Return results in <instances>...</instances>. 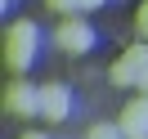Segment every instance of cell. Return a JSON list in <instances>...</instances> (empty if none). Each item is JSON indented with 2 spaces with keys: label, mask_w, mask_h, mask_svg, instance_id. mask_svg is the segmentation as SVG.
Listing matches in <instances>:
<instances>
[{
  "label": "cell",
  "mask_w": 148,
  "mask_h": 139,
  "mask_svg": "<svg viewBox=\"0 0 148 139\" xmlns=\"http://www.w3.org/2000/svg\"><path fill=\"white\" fill-rule=\"evenodd\" d=\"M32 58H36V23L23 18V23H14V27L5 31V63H9L14 76H23Z\"/></svg>",
  "instance_id": "1"
},
{
  "label": "cell",
  "mask_w": 148,
  "mask_h": 139,
  "mask_svg": "<svg viewBox=\"0 0 148 139\" xmlns=\"http://www.w3.org/2000/svg\"><path fill=\"white\" fill-rule=\"evenodd\" d=\"M54 45H58V49H67V54H85V49L94 45V31L85 27L76 14H67V18L58 23V31H54Z\"/></svg>",
  "instance_id": "2"
},
{
  "label": "cell",
  "mask_w": 148,
  "mask_h": 139,
  "mask_svg": "<svg viewBox=\"0 0 148 139\" xmlns=\"http://www.w3.org/2000/svg\"><path fill=\"white\" fill-rule=\"evenodd\" d=\"M144 67H148V40L144 45H130L126 54L112 63V85H139Z\"/></svg>",
  "instance_id": "3"
},
{
  "label": "cell",
  "mask_w": 148,
  "mask_h": 139,
  "mask_svg": "<svg viewBox=\"0 0 148 139\" xmlns=\"http://www.w3.org/2000/svg\"><path fill=\"white\" fill-rule=\"evenodd\" d=\"M67 112H72V94H67V85H58V81L40 85V117H45L49 126H58V121H67Z\"/></svg>",
  "instance_id": "4"
},
{
  "label": "cell",
  "mask_w": 148,
  "mask_h": 139,
  "mask_svg": "<svg viewBox=\"0 0 148 139\" xmlns=\"http://www.w3.org/2000/svg\"><path fill=\"white\" fill-rule=\"evenodd\" d=\"M5 108H9L14 117H36V112H40V90H32L27 81H9V90H5Z\"/></svg>",
  "instance_id": "5"
},
{
  "label": "cell",
  "mask_w": 148,
  "mask_h": 139,
  "mask_svg": "<svg viewBox=\"0 0 148 139\" xmlns=\"http://www.w3.org/2000/svg\"><path fill=\"white\" fill-rule=\"evenodd\" d=\"M117 126H121V135H148V94H139V99H130L126 108H121V117H117Z\"/></svg>",
  "instance_id": "6"
},
{
  "label": "cell",
  "mask_w": 148,
  "mask_h": 139,
  "mask_svg": "<svg viewBox=\"0 0 148 139\" xmlns=\"http://www.w3.org/2000/svg\"><path fill=\"white\" fill-rule=\"evenodd\" d=\"M117 135H121V126H108V121H103V126H94L85 139H117Z\"/></svg>",
  "instance_id": "7"
},
{
  "label": "cell",
  "mask_w": 148,
  "mask_h": 139,
  "mask_svg": "<svg viewBox=\"0 0 148 139\" xmlns=\"http://www.w3.org/2000/svg\"><path fill=\"white\" fill-rule=\"evenodd\" d=\"M49 9L67 18V14H76V9H81V0H49Z\"/></svg>",
  "instance_id": "8"
},
{
  "label": "cell",
  "mask_w": 148,
  "mask_h": 139,
  "mask_svg": "<svg viewBox=\"0 0 148 139\" xmlns=\"http://www.w3.org/2000/svg\"><path fill=\"white\" fill-rule=\"evenodd\" d=\"M135 27H139V36L148 40V0H144V5H139V14H135Z\"/></svg>",
  "instance_id": "9"
},
{
  "label": "cell",
  "mask_w": 148,
  "mask_h": 139,
  "mask_svg": "<svg viewBox=\"0 0 148 139\" xmlns=\"http://www.w3.org/2000/svg\"><path fill=\"white\" fill-rule=\"evenodd\" d=\"M99 5H103V0H81V9H99Z\"/></svg>",
  "instance_id": "10"
},
{
  "label": "cell",
  "mask_w": 148,
  "mask_h": 139,
  "mask_svg": "<svg viewBox=\"0 0 148 139\" xmlns=\"http://www.w3.org/2000/svg\"><path fill=\"white\" fill-rule=\"evenodd\" d=\"M139 90H144V94H148V67H144V76H139Z\"/></svg>",
  "instance_id": "11"
},
{
  "label": "cell",
  "mask_w": 148,
  "mask_h": 139,
  "mask_svg": "<svg viewBox=\"0 0 148 139\" xmlns=\"http://www.w3.org/2000/svg\"><path fill=\"white\" fill-rule=\"evenodd\" d=\"M23 139H45V135H40V130H27V135H23Z\"/></svg>",
  "instance_id": "12"
},
{
  "label": "cell",
  "mask_w": 148,
  "mask_h": 139,
  "mask_svg": "<svg viewBox=\"0 0 148 139\" xmlns=\"http://www.w3.org/2000/svg\"><path fill=\"white\" fill-rule=\"evenodd\" d=\"M135 139H148V135H135Z\"/></svg>",
  "instance_id": "13"
}]
</instances>
